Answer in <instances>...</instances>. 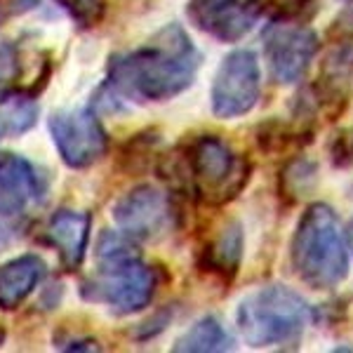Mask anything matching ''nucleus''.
Masks as SVG:
<instances>
[{
  "label": "nucleus",
  "instance_id": "15",
  "mask_svg": "<svg viewBox=\"0 0 353 353\" xmlns=\"http://www.w3.org/2000/svg\"><path fill=\"white\" fill-rule=\"evenodd\" d=\"M318 181H321V172H318V163L311 161L309 156H292L281 168L278 174V193L281 201L288 205H299L301 201L316 193Z\"/></svg>",
  "mask_w": 353,
  "mask_h": 353
},
{
  "label": "nucleus",
  "instance_id": "23",
  "mask_svg": "<svg viewBox=\"0 0 353 353\" xmlns=\"http://www.w3.org/2000/svg\"><path fill=\"white\" fill-rule=\"evenodd\" d=\"M41 0H10L14 12H26V10H33Z\"/></svg>",
  "mask_w": 353,
  "mask_h": 353
},
{
  "label": "nucleus",
  "instance_id": "18",
  "mask_svg": "<svg viewBox=\"0 0 353 353\" xmlns=\"http://www.w3.org/2000/svg\"><path fill=\"white\" fill-rule=\"evenodd\" d=\"M327 59L351 68L353 71V0L346 3V8L334 17L327 28Z\"/></svg>",
  "mask_w": 353,
  "mask_h": 353
},
{
  "label": "nucleus",
  "instance_id": "25",
  "mask_svg": "<svg viewBox=\"0 0 353 353\" xmlns=\"http://www.w3.org/2000/svg\"><path fill=\"white\" fill-rule=\"evenodd\" d=\"M344 3H349V0H344Z\"/></svg>",
  "mask_w": 353,
  "mask_h": 353
},
{
  "label": "nucleus",
  "instance_id": "1",
  "mask_svg": "<svg viewBox=\"0 0 353 353\" xmlns=\"http://www.w3.org/2000/svg\"><path fill=\"white\" fill-rule=\"evenodd\" d=\"M201 50L179 24L163 26L146 45L111 57L109 83L134 101H170L191 88L201 68Z\"/></svg>",
  "mask_w": 353,
  "mask_h": 353
},
{
  "label": "nucleus",
  "instance_id": "4",
  "mask_svg": "<svg viewBox=\"0 0 353 353\" xmlns=\"http://www.w3.org/2000/svg\"><path fill=\"white\" fill-rule=\"evenodd\" d=\"M313 311L297 290L273 283L257 288L241 299L236 325L252 349H299Z\"/></svg>",
  "mask_w": 353,
  "mask_h": 353
},
{
  "label": "nucleus",
  "instance_id": "5",
  "mask_svg": "<svg viewBox=\"0 0 353 353\" xmlns=\"http://www.w3.org/2000/svg\"><path fill=\"white\" fill-rule=\"evenodd\" d=\"M158 288L156 269L146 266L139 257H128L111 264H99L94 278L83 283V297L106 304L113 313H137L151 304Z\"/></svg>",
  "mask_w": 353,
  "mask_h": 353
},
{
  "label": "nucleus",
  "instance_id": "12",
  "mask_svg": "<svg viewBox=\"0 0 353 353\" xmlns=\"http://www.w3.org/2000/svg\"><path fill=\"white\" fill-rule=\"evenodd\" d=\"M90 226H92L90 214L76 210H59L45 226V238L57 250L66 271L81 269L90 243Z\"/></svg>",
  "mask_w": 353,
  "mask_h": 353
},
{
  "label": "nucleus",
  "instance_id": "16",
  "mask_svg": "<svg viewBox=\"0 0 353 353\" xmlns=\"http://www.w3.org/2000/svg\"><path fill=\"white\" fill-rule=\"evenodd\" d=\"M172 351L179 353H221L233 351V337L226 332L214 316H205L198 323L186 330L179 339L174 341Z\"/></svg>",
  "mask_w": 353,
  "mask_h": 353
},
{
  "label": "nucleus",
  "instance_id": "13",
  "mask_svg": "<svg viewBox=\"0 0 353 353\" xmlns=\"http://www.w3.org/2000/svg\"><path fill=\"white\" fill-rule=\"evenodd\" d=\"M245 254V231L238 219H226L203 248L201 266L221 283L238 276Z\"/></svg>",
  "mask_w": 353,
  "mask_h": 353
},
{
  "label": "nucleus",
  "instance_id": "22",
  "mask_svg": "<svg viewBox=\"0 0 353 353\" xmlns=\"http://www.w3.org/2000/svg\"><path fill=\"white\" fill-rule=\"evenodd\" d=\"M327 156L334 170H353V125L339 128L330 137Z\"/></svg>",
  "mask_w": 353,
  "mask_h": 353
},
{
  "label": "nucleus",
  "instance_id": "24",
  "mask_svg": "<svg viewBox=\"0 0 353 353\" xmlns=\"http://www.w3.org/2000/svg\"><path fill=\"white\" fill-rule=\"evenodd\" d=\"M346 238H349V250H351V254H353V219H351L349 229H346Z\"/></svg>",
  "mask_w": 353,
  "mask_h": 353
},
{
  "label": "nucleus",
  "instance_id": "17",
  "mask_svg": "<svg viewBox=\"0 0 353 353\" xmlns=\"http://www.w3.org/2000/svg\"><path fill=\"white\" fill-rule=\"evenodd\" d=\"M38 123V104L28 94H10L0 101V141L26 134Z\"/></svg>",
  "mask_w": 353,
  "mask_h": 353
},
{
  "label": "nucleus",
  "instance_id": "14",
  "mask_svg": "<svg viewBox=\"0 0 353 353\" xmlns=\"http://www.w3.org/2000/svg\"><path fill=\"white\" fill-rule=\"evenodd\" d=\"M48 273L45 261L38 254H21L0 266V309L14 311L28 299Z\"/></svg>",
  "mask_w": 353,
  "mask_h": 353
},
{
  "label": "nucleus",
  "instance_id": "2",
  "mask_svg": "<svg viewBox=\"0 0 353 353\" xmlns=\"http://www.w3.org/2000/svg\"><path fill=\"white\" fill-rule=\"evenodd\" d=\"M290 266L311 290H334L349 278V238L327 203L306 205L297 219L290 241Z\"/></svg>",
  "mask_w": 353,
  "mask_h": 353
},
{
  "label": "nucleus",
  "instance_id": "11",
  "mask_svg": "<svg viewBox=\"0 0 353 353\" xmlns=\"http://www.w3.org/2000/svg\"><path fill=\"white\" fill-rule=\"evenodd\" d=\"M43 196L45 184L38 170L12 151H0V217H21Z\"/></svg>",
  "mask_w": 353,
  "mask_h": 353
},
{
  "label": "nucleus",
  "instance_id": "19",
  "mask_svg": "<svg viewBox=\"0 0 353 353\" xmlns=\"http://www.w3.org/2000/svg\"><path fill=\"white\" fill-rule=\"evenodd\" d=\"M19 73H21V64L14 43H10L8 38H0V101L17 92Z\"/></svg>",
  "mask_w": 353,
  "mask_h": 353
},
{
  "label": "nucleus",
  "instance_id": "8",
  "mask_svg": "<svg viewBox=\"0 0 353 353\" xmlns=\"http://www.w3.org/2000/svg\"><path fill=\"white\" fill-rule=\"evenodd\" d=\"M50 134L61 161L73 170L99 163L109 151V137L90 109H64L50 116Z\"/></svg>",
  "mask_w": 353,
  "mask_h": 353
},
{
  "label": "nucleus",
  "instance_id": "6",
  "mask_svg": "<svg viewBox=\"0 0 353 353\" xmlns=\"http://www.w3.org/2000/svg\"><path fill=\"white\" fill-rule=\"evenodd\" d=\"M269 76L276 85H297L321 52V38L306 21L271 19L261 33Z\"/></svg>",
  "mask_w": 353,
  "mask_h": 353
},
{
  "label": "nucleus",
  "instance_id": "21",
  "mask_svg": "<svg viewBox=\"0 0 353 353\" xmlns=\"http://www.w3.org/2000/svg\"><path fill=\"white\" fill-rule=\"evenodd\" d=\"M61 10L83 28H92L104 17V0H57Z\"/></svg>",
  "mask_w": 353,
  "mask_h": 353
},
{
  "label": "nucleus",
  "instance_id": "3",
  "mask_svg": "<svg viewBox=\"0 0 353 353\" xmlns=\"http://www.w3.org/2000/svg\"><path fill=\"white\" fill-rule=\"evenodd\" d=\"M170 172L198 203L224 208L250 184L252 163L221 137L201 134L186 144L181 161L172 165Z\"/></svg>",
  "mask_w": 353,
  "mask_h": 353
},
{
  "label": "nucleus",
  "instance_id": "20",
  "mask_svg": "<svg viewBox=\"0 0 353 353\" xmlns=\"http://www.w3.org/2000/svg\"><path fill=\"white\" fill-rule=\"evenodd\" d=\"M271 19L309 21L321 8V0H266Z\"/></svg>",
  "mask_w": 353,
  "mask_h": 353
},
{
  "label": "nucleus",
  "instance_id": "10",
  "mask_svg": "<svg viewBox=\"0 0 353 353\" xmlns=\"http://www.w3.org/2000/svg\"><path fill=\"white\" fill-rule=\"evenodd\" d=\"M266 10V0H189L191 24L221 43H238L248 36Z\"/></svg>",
  "mask_w": 353,
  "mask_h": 353
},
{
  "label": "nucleus",
  "instance_id": "7",
  "mask_svg": "<svg viewBox=\"0 0 353 353\" xmlns=\"http://www.w3.org/2000/svg\"><path fill=\"white\" fill-rule=\"evenodd\" d=\"M261 97V66L252 50H233L221 59L214 73L210 99L212 113L221 121L248 116L259 104Z\"/></svg>",
  "mask_w": 353,
  "mask_h": 353
},
{
  "label": "nucleus",
  "instance_id": "9",
  "mask_svg": "<svg viewBox=\"0 0 353 353\" xmlns=\"http://www.w3.org/2000/svg\"><path fill=\"white\" fill-rule=\"evenodd\" d=\"M113 221L132 241H151L172 224L174 208L170 196L151 184L134 186L111 210Z\"/></svg>",
  "mask_w": 353,
  "mask_h": 353
}]
</instances>
